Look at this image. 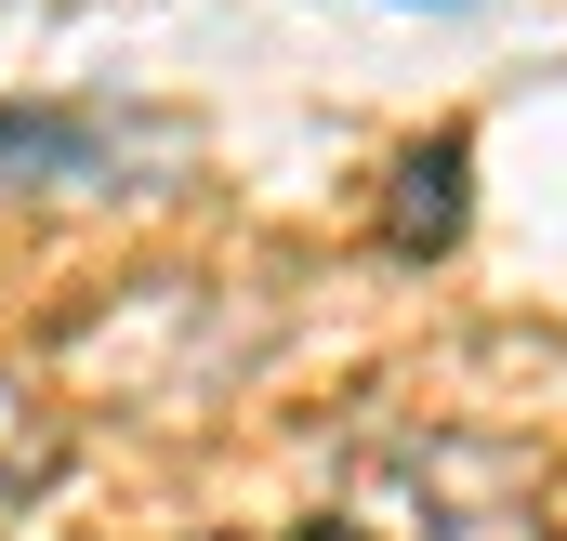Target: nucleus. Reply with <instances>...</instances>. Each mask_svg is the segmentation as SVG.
<instances>
[{"mask_svg":"<svg viewBox=\"0 0 567 541\" xmlns=\"http://www.w3.org/2000/svg\"><path fill=\"white\" fill-rule=\"evenodd\" d=\"M106 133L66 120V106H0V185H93Z\"/></svg>","mask_w":567,"mask_h":541,"instance_id":"nucleus-1","label":"nucleus"},{"mask_svg":"<svg viewBox=\"0 0 567 541\" xmlns=\"http://www.w3.org/2000/svg\"><path fill=\"white\" fill-rule=\"evenodd\" d=\"M53 476H66V409L40 397V384L0 370V516H27Z\"/></svg>","mask_w":567,"mask_h":541,"instance_id":"nucleus-2","label":"nucleus"}]
</instances>
